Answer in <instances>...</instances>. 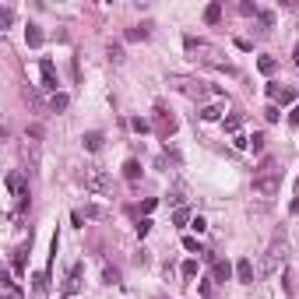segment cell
<instances>
[{
  "mask_svg": "<svg viewBox=\"0 0 299 299\" xmlns=\"http://www.w3.org/2000/svg\"><path fill=\"white\" fill-rule=\"evenodd\" d=\"M278 190H282V169H278V162L268 155V159H260V166H257V173H253V194L275 197Z\"/></svg>",
  "mask_w": 299,
  "mask_h": 299,
  "instance_id": "obj_1",
  "label": "cell"
},
{
  "mask_svg": "<svg viewBox=\"0 0 299 299\" xmlns=\"http://www.w3.org/2000/svg\"><path fill=\"white\" fill-rule=\"evenodd\" d=\"M285 268V239L278 236L271 246H268V257H264V275H278Z\"/></svg>",
  "mask_w": 299,
  "mask_h": 299,
  "instance_id": "obj_2",
  "label": "cell"
},
{
  "mask_svg": "<svg viewBox=\"0 0 299 299\" xmlns=\"http://www.w3.org/2000/svg\"><path fill=\"white\" fill-rule=\"evenodd\" d=\"M81 183H85V190H92V194H109V176L102 169H95V166L81 173Z\"/></svg>",
  "mask_w": 299,
  "mask_h": 299,
  "instance_id": "obj_3",
  "label": "cell"
},
{
  "mask_svg": "<svg viewBox=\"0 0 299 299\" xmlns=\"http://www.w3.org/2000/svg\"><path fill=\"white\" fill-rule=\"evenodd\" d=\"M39 74H43V88L57 95V85H60V81H57V67H53V60H43V63H39Z\"/></svg>",
  "mask_w": 299,
  "mask_h": 299,
  "instance_id": "obj_4",
  "label": "cell"
},
{
  "mask_svg": "<svg viewBox=\"0 0 299 299\" xmlns=\"http://www.w3.org/2000/svg\"><path fill=\"white\" fill-rule=\"evenodd\" d=\"M268 95H271V102H275V106H278V102H282V106L296 102V92H292V88H282V85H275V81L268 85Z\"/></svg>",
  "mask_w": 299,
  "mask_h": 299,
  "instance_id": "obj_5",
  "label": "cell"
},
{
  "mask_svg": "<svg viewBox=\"0 0 299 299\" xmlns=\"http://www.w3.org/2000/svg\"><path fill=\"white\" fill-rule=\"evenodd\" d=\"M7 190H11L14 197H25V194H28V183H25L21 173H7Z\"/></svg>",
  "mask_w": 299,
  "mask_h": 299,
  "instance_id": "obj_6",
  "label": "cell"
},
{
  "mask_svg": "<svg viewBox=\"0 0 299 299\" xmlns=\"http://www.w3.org/2000/svg\"><path fill=\"white\" fill-rule=\"evenodd\" d=\"M236 278H239L243 285L253 282V260H250V257H239V260H236Z\"/></svg>",
  "mask_w": 299,
  "mask_h": 299,
  "instance_id": "obj_7",
  "label": "cell"
},
{
  "mask_svg": "<svg viewBox=\"0 0 299 299\" xmlns=\"http://www.w3.org/2000/svg\"><path fill=\"white\" fill-rule=\"evenodd\" d=\"M183 92H186V95H194V99H208V95H222L218 88H204L201 81H190V85H183Z\"/></svg>",
  "mask_w": 299,
  "mask_h": 299,
  "instance_id": "obj_8",
  "label": "cell"
},
{
  "mask_svg": "<svg viewBox=\"0 0 299 299\" xmlns=\"http://www.w3.org/2000/svg\"><path fill=\"white\" fill-rule=\"evenodd\" d=\"M233 271H236V268L229 264V260H215V271H211V278H215V282H229V278H233Z\"/></svg>",
  "mask_w": 299,
  "mask_h": 299,
  "instance_id": "obj_9",
  "label": "cell"
},
{
  "mask_svg": "<svg viewBox=\"0 0 299 299\" xmlns=\"http://www.w3.org/2000/svg\"><path fill=\"white\" fill-rule=\"evenodd\" d=\"M78 289H81V264H74L70 275H67V282H63V292L70 296V292H78Z\"/></svg>",
  "mask_w": 299,
  "mask_h": 299,
  "instance_id": "obj_10",
  "label": "cell"
},
{
  "mask_svg": "<svg viewBox=\"0 0 299 299\" xmlns=\"http://www.w3.org/2000/svg\"><path fill=\"white\" fill-rule=\"evenodd\" d=\"M25 43H28L32 50H39V46H43V28H39V25H28V28H25Z\"/></svg>",
  "mask_w": 299,
  "mask_h": 299,
  "instance_id": "obj_11",
  "label": "cell"
},
{
  "mask_svg": "<svg viewBox=\"0 0 299 299\" xmlns=\"http://www.w3.org/2000/svg\"><path fill=\"white\" fill-rule=\"evenodd\" d=\"M257 25H260V28H257V35H268V32H271V25H275V14H271V11H260V14H257Z\"/></svg>",
  "mask_w": 299,
  "mask_h": 299,
  "instance_id": "obj_12",
  "label": "cell"
},
{
  "mask_svg": "<svg viewBox=\"0 0 299 299\" xmlns=\"http://www.w3.org/2000/svg\"><path fill=\"white\" fill-rule=\"evenodd\" d=\"M81 144L88 148V152H99V148H102V134H99V130H88V134L81 137Z\"/></svg>",
  "mask_w": 299,
  "mask_h": 299,
  "instance_id": "obj_13",
  "label": "cell"
},
{
  "mask_svg": "<svg viewBox=\"0 0 299 299\" xmlns=\"http://www.w3.org/2000/svg\"><path fill=\"white\" fill-rule=\"evenodd\" d=\"M148 35H152V25H137V28L127 32V39H130V43H144Z\"/></svg>",
  "mask_w": 299,
  "mask_h": 299,
  "instance_id": "obj_14",
  "label": "cell"
},
{
  "mask_svg": "<svg viewBox=\"0 0 299 299\" xmlns=\"http://www.w3.org/2000/svg\"><path fill=\"white\" fill-rule=\"evenodd\" d=\"M123 176L134 183V179L141 176V162H137V159H127V162H123Z\"/></svg>",
  "mask_w": 299,
  "mask_h": 299,
  "instance_id": "obj_15",
  "label": "cell"
},
{
  "mask_svg": "<svg viewBox=\"0 0 299 299\" xmlns=\"http://www.w3.org/2000/svg\"><path fill=\"white\" fill-rule=\"evenodd\" d=\"M4 299H21V289H18V282H11L7 275H4Z\"/></svg>",
  "mask_w": 299,
  "mask_h": 299,
  "instance_id": "obj_16",
  "label": "cell"
},
{
  "mask_svg": "<svg viewBox=\"0 0 299 299\" xmlns=\"http://www.w3.org/2000/svg\"><path fill=\"white\" fill-rule=\"evenodd\" d=\"M218 18H222V4H208V7H204V21H208V25H215Z\"/></svg>",
  "mask_w": 299,
  "mask_h": 299,
  "instance_id": "obj_17",
  "label": "cell"
},
{
  "mask_svg": "<svg viewBox=\"0 0 299 299\" xmlns=\"http://www.w3.org/2000/svg\"><path fill=\"white\" fill-rule=\"evenodd\" d=\"M282 289H285V292H289V296H292V292H296V278H292V271H289V268H285V271H282Z\"/></svg>",
  "mask_w": 299,
  "mask_h": 299,
  "instance_id": "obj_18",
  "label": "cell"
},
{
  "mask_svg": "<svg viewBox=\"0 0 299 299\" xmlns=\"http://www.w3.org/2000/svg\"><path fill=\"white\" fill-rule=\"evenodd\" d=\"M197 289H201V296H204V299H211V296H215V278H201V285H197Z\"/></svg>",
  "mask_w": 299,
  "mask_h": 299,
  "instance_id": "obj_19",
  "label": "cell"
},
{
  "mask_svg": "<svg viewBox=\"0 0 299 299\" xmlns=\"http://www.w3.org/2000/svg\"><path fill=\"white\" fill-rule=\"evenodd\" d=\"M109 60H113V63H123V46H117V43H109Z\"/></svg>",
  "mask_w": 299,
  "mask_h": 299,
  "instance_id": "obj_20",
  "label": "cell"
},
{
  "mask_svg": "<svg viewBox=\"0 0 299 299\" xmlns=\"http://www.w3.org/2000/svg\"><path fill=\"white\" fill-rule=\"evenodd\" d=\"M183 250H186V253H204V250H201V243H197L194 236H183Z\"/></svg>",
  "mask_w": 299,
  "mask_h": 299,
  "instance_id": "obj_21",
  "label": "cell"
},
{
  "mask_svg": "<svg viewBox=\"0 0 299 299\" xmlns=\"http://www.w3.org/2000/svg\"><path fill=\"white\" fill-rule=\"evenodd\" d=\"M67 102H70V99H67L63 92H57V95L50 99V106H53V109H67Z\"/></svg>",
  "mask_w": 299,
  "mask_h": 299,
  "instance_id": "obj_22",
  "label": "cell"
},
{
  "mask_svg": "<svg viewBox=\"0 0 299 299\" xmlns=\"http://www.w3.org/2000/svg\"><path fill=\"white\" fill-rule=\"evenodd\" d=\"M257 67H260V74H271V70H275V60H271V57H260Z\"/></svg>",
  "mask_w": 299,
  "mask_h": 299,
  "instance_id": "obj_23",
  "label": "cell"
},
{
  "mask_svg": "<svg viewBox=\"0 0 299 299\" xmlns=\"http://www.w3.org/2000/svg\"><path fill=\"white\" fill-rule=\"evenodd\" d=\"M14 271H25V246L14 250Z\"/></svg>",
  "mask_w": 299,
  "mask_h": 299,
  "instance_id": "obj_24",
  "label": "cell"
},
{
  "mask_svg": "<svg viewBox=\"0 0 299 299\" xmlns=\"http://www.w3.org/2000/svg\"><path fill=\"white\" fill-rule=\"evenodd\" d=\"M264 141H268L264 134H253V137H250V148H253V152H264Z\"/></svg>",
  "mask_w": 299,
  "mask_h": 299,
  "instance_id": "obj_25",
  "label": "cell"
},
{
  "mask_svg": "<svg viewBox=\"0 0 299 299\" xmlns=\"http://www.w3.org/2000/svg\"><path fill=\"white\" fill-rule=\"evenodd\" d=\"M239 123H243V120H239L236 113H233V117H226V130H229V134H236V130H239Z\"/></svg>",
  "mask_w": 299,
  "mask_h": 299,
  "instance_id": "obj_26",
  "label": "cell"
},
{
  "mask_svg": "<svg viewBox=\"0 0 299 299\" xmlns=\"http://www.w3.org/2000/svg\"><path fill=\"white\" fill-rule=\"evenodd\" d=\"M218 113H222L218 106H204V109H201V117H204V120H218Z\"/></svg>",
  "mask_w": 299,
  "mask_h": 299,
  "instance_id": "obj_27",
  "label": "cell"
},
{
  "mask_svg": "<svg viewBox=\"0 0 299 299\" xmlns=\"http://www.w3.org/2000/svg\"><path fill=\"white\" fill-rule=\"evenodd\" d=\"M173 222H176V226H186V222H190V211H186V208H179V211L173 215Z\"/></svg>",
  "mask_w": 299,
  "mask_h": 299,
  "instance_id": "obj_28",
  "label": "cell"
},
{
  "mask_svg": "<svg viewBox=\"0 0 299 299\" xmlns=\"http://www.w3.org/2000/svg\"><path fill=\"white\" fill-rule=\"evenodd\" d=\"M190 229H194V233H204V229H208V222H204L201 215H194V218H190Z\"/></svg>",
  "mask_w": 299,
  "mask_h": 299,
  "instance_id": "obj_29",
  "label": "cell"
},
{
  "mask_svg": "<svg viewBox=\"0 0 299 299\" xmlns=\"http://www.w3.org/2000/svg\"><path fill=\"white\" fill-rule=\"evenodd\" d=\"M102 275H106V285H117V282H120V271H117V268H106Z\"/></svg>",
  "mask_w": 299,
  "mask_h": 299,
  "instance_id": "obj_30",
  "label": "cell"
},
{
  "mask_svg": "<svg viewBox=\"0 0 299 299\" xmlns=\"http://www.w3.org/2000/svg\"><path fill=\"white\" fill-rule=\"evenodd\" d=\"M183 275L194 278V275H197V260H183Z\"/></svg>",
  "mask_w": 299,
  "mask_h": 299,
  "instance_id": "obj_31",
  "label": "cell"
},
{
  "mask_svg": "<svg viewBox=\"0 0 299 299\" xmlns=\"http://www.w3.org/2000/svg\"><path fill=\"white\" fill-rule=\"evenodd\" d=\"M148 233H152V218H141L137 222V236H148Z\"/></svg>",
  "mask_w": 299,
  "mask_h": 299,
  "instance_id": "obj_32",
  "label": "cell"
},
{
  "mask_svg": "<svg viewBox=\"0 0 299 299\" xmlns=\"http://www.w3.org/2000/svg\"><path fill=\"white\" fill-rule=\"evenodd\" d=\"M130 127H134L137 134H148V120H141V117H134V120H130Z\"/></svg>",
  "mask_w": 299,
  "mask_h": 299,
  "instance_id": "obj_33",
  "label": "cell"
},
{
  "mask_svg": "<svg viewBox=\"0 0 299 299\" xmlns=\"http://www.w3.org/2000/svg\"><path fill=\"white\" fill-rule=\"evenodd\" d=\"M25 134H28V137H32V141H39V137H43V127H39V123H32V127H28V130H25Z\"/></svg>",
  "mask_w": 299,
  "mask_h": 299,
  "instance_id": "obj_34",
  "label": "cell"
},
{
  "mask_svg": "<svg viewBox=\"0 0 299 299\" xmlns=\"http://www.w3.org/2000/svg\"><path fill=\"white\" fill-rule=\"evenodd\" d=\"M264 117H268V120H271V123H275V120H278V117H282V113H278V106H275V102H271V106H268V109H264Z\"/></svg>",
  "mask_w": 299,
  "mask_h": 299,
  "instance_id": "obj_35",
  "label": "cell"
},
{
  "mask_svg": "<svg viewBox=\"0 0 299 299\" xmlns=\"http://www.w3.org/2000/svg\"><path fill=\"white\" fill-rule=\"evenodd\" d=\"M155 204H159V201H155V197H148V201H144V204H141V211H144V215H152V211H155Z\"/></svg>",
  "mask_w": 299,
  "mask_h": 299,
  "instance_id": "obj_36",
  "label": "cell"
},
{
  "mask_svg": "<svg viewBox=\"0 0 299 299\" xmlns=\"http://www.w3.org/2000/svg\"><path fill=\"white\" fill-rule=\"evenodd\" d=\"M239 14H260L257 4H239Z\"/></svg>",
  "mask_w": 299,
  "mask_h": 299,
  "instance_id": "obj_37",
  "label": "cell"
},
{
  "mask_svg": "<svg viewBox=\"0 0 299 299\" xmlns=\"http://www.w3.org/2000/svg\"><path fill=\"white\" fill-rule=\"evenodd\" d=\"M7 25H11V11L4 7V11H0V28H7Z\"/></svg>",
  "mask_w": 299,
  "mask_h": 299,
  "instance_id": "obj_38",
  "label": "cell"
},
{
  "mask_svg": "<svg viewBox=\"0 0 299 299\" xmlns=\"http://www.w3.org/2000/svg\"><path fill=\"white\" fill-rule=\"evenodd\" d=\"M289 123H292V127H299V106H292V113H289Z\"/></svg>",
  "mask_w": 299,
  "mask_h": 299,
  "instance_id": "obj_39",
  "label": "cell"
},
{
  "mask_svg": "<svg viewBox=\"0 0 299 299\" xmlns=\"http://www.w3.org/2000/svg\"><path fill=\"white\" fill-rule=\"evenodd\" d=\"M292 215H299V197H296V201H292Z\"/></svg>",
  "mask_w": 299,
  "mask_h": 299,
  "instance_id": "obj_40",
  "label": "cell"
},
{
  "mask_svg": "<svg viewBox=\"0 0 299 299\" xmlns=\"http://www.w3.org/2000/svg\"><path fill=\"white\" fill-rule=\"evenodd\" d=\"M292 57H296V67H299V43H296V50H292Z\"/></svg>",
  "mask_w": 299,
  "mask_h": 299,
  "instance_id": "obj_41",
  "label": "cell"
},
{
  "mask_svg": "<svg viewBox=\"0 0 299 299\" xmlns=\"http://www.w3.org/2000/svg\"><path fill=\"white\" fill-rule=\"evenodd\" d=\"M296 183H299V179H296Z\"/></svg>",
  "mask_w": 299,
  "mask_h": 299,
  "instance_id": "obj_42",
  "label": "cell"
},
{
  "mask_svg": "<svg viewBox=\"0 0 299 299\" xmlns=\"http://www.w3.org/2000/svg\"><path fill=\"white\" fill-rule=\"evenodd\" d=\"M159 299H162V296H159Z\"/></svg>",
  "mask_w": 299,
  "mask_h": 299,
  "instance_id": "obj_43",
  "label": "cell"
}]
</instances>
